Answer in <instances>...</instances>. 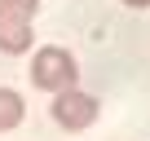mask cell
<instances>
[{
    "mask_svg": "<svg viewBox=\"0 0 150 141\" xmlns=\"http://www.w3.org/2000/svg\"><path fill=\"white\" fill-rule=\"evenodd\" d=\"M75 80H80V66H75V57H71L66 49L49 44V49H40V53L31 57V84H35V88H44V93H66V88H75Z\"/></svg>",
    "mask_w": 150,
    "mask_h": 141,
    "instance_id": "cell-1",
    "label": "cell"
},
{
    "mask_svg": "<svg viewBox=\"0 0 150 141\" xmlns=\"http://www.w3.org/2000/svg\"><path fill=\"white\" fill-rule=\"evenodd\" d=\"M49 115H53V123H57V128H66V132H84V128H93V123H97L102 106H97V97H93V93H84V88H66V93H53Z\"/></svg>",
    "mask_w": 150,
    "mask_h": 141,
    "instance_id": "cell-2",
    "label": "cell"
},
{
    "mask_svg": "<svg viewBox=\"0 0 150 141\" xmlns=\"http://www.w3.org/2000/svg\"><path fill=\"white\" fill-rule=\"evenodd\" d=\"M35 44V31H31V18L0 5V53H27Z\"/></svg>",
    "mask_w": 150,
    "mask_h": 141,
    "instance_id": "cell-3",
    "label": "cell"
},
{
    "mask_svg": "<svg viewBox=\"0 0 150 141\" xmlns=\"http://www.w3.org/2000/svg\"><path fill=\"white\" fill-rule=\"evenodd\" d=\"M22 115H27V102H22L13 88H0V132L18 128V123H22Z\"/></svg>",
    "mask_w": 150,
    "mask_h": 141,
    "instance_id": "cell-4",
    "label": "cell"
},
{
    "mask_svg": "<svg viewBox=\"0 0 150 141\" xmlns=\"http://www.w3.org/2000/svg\"><path fill=\"white\" fill-rule=\"evenodd\" d=\"M0 5H9V9H18V13H27V18H31V13L40 9V0H0Z\"/></svg>",
    "mask_w": 150,
    "mask_h": 141,
    "instance_id": "cell-5",
    "label": "cell"
},
{
    "mask_svg": "<svg viewBox=\"0 0 150 141\" xmlns=\"http://www.w3.org/2000/svg\"><path fill=\"white\" fill-rule=\"evenodd\" d=\"M128 9H150V0H124Z\"/></svg>",
    "mask_w": 150,
    "mask_h": 141,
    "instance_id": "cell-6",
    "label": "cell"
}]
</instances>
